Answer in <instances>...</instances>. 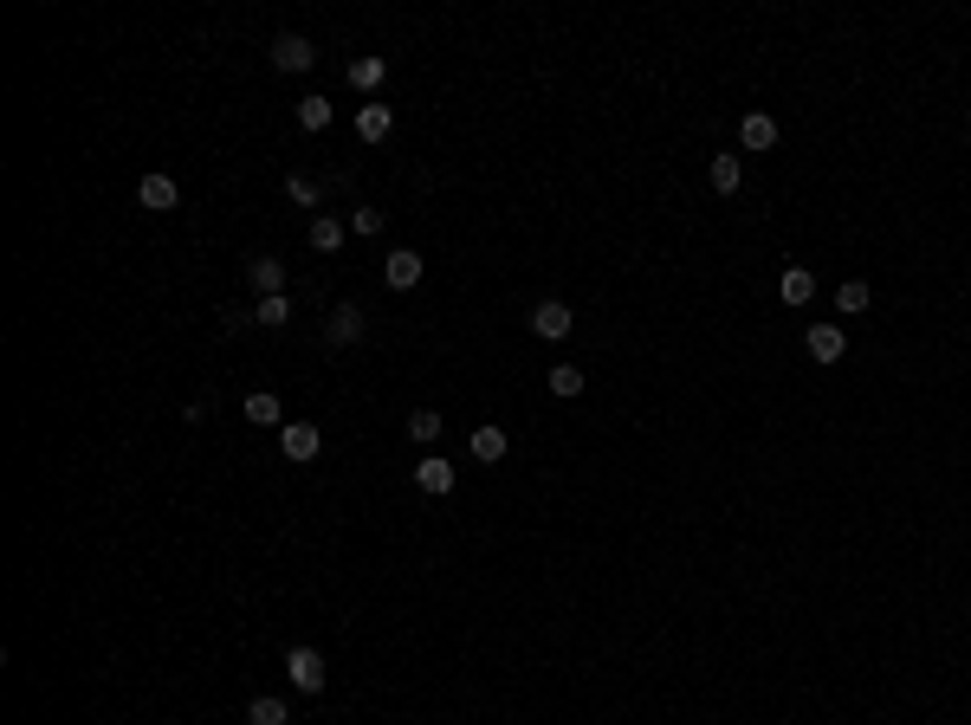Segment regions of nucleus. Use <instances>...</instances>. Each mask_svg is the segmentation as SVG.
<instances>
[{
    "mask_svg": "<svg viewBox=\"0 0 971 725\" xmlns=\"http://www.w3.org/2000/svg\"><path fill=\"white\" fill-rule=\"evenodd\" d=\"M246 279H253V292H259V298H279V292H285V259L259 253L253 266H246Z\"/></svg>",
    "mask_w": 971,
    "mask_h": 725,
    "instance_id": "1a4fd4ad",
    "label": "nucleus"
},
{
    "mask_svg": "<svg viewBox=\"0 0 971 725\" xmlns=\"http://www.w3.org/2000/svg\"><path fill=\"white\" fill-rule=\"evenodd\" d=\"M570 324H577V318H570V305H564V298H544V305H531V331H538L544 344H564V337H570Z\"/></svg>",
    "mask_w": 971,
    "mask_h": 725,
    "instance_id": "f03ea898",
    "label": "nucleus"
},
{
    "mask_svg": "<svg viewBox=\"0 0 971 725\" xmlns=\"http://www.w3.org/2000/svg\"><path fill=\"white\" fill-rule=\"evenodd\" d=\"M544 382H551V395H557V402L583 395V369H577V363H551V376H544Z\"/></svg>",
    "mask_w": 971,
    "mask_h": 725,
    "instance_id": "412c9836",
    "label": "nucleus"
},
{
    "mask_svg": "<svg viewBox=\"0 0 971 725\" xmlns=\"http://www.w3.org/2000/svg\"><path fill=\"white\" fill-rule=\"evenodd\" d=\"M738 182H745L738 156H713V195H738Z\"/></svg>",
    "mask_w": 971,
    "mask_h": 725,
    "instance_id": "4be33fe9",
    "label": "nucleus"
},
{
    "mask_svg": "<svg viewBox=\"0 0 971 725\" xmlns=\"http://www.w3.org/2000/svg\"><path fill=\"white\" fill-rule=\"evenodd\" d=\"M285 195H292L298 208H318V182H311V175H292V182H285Z\"/></svg>",
    "mask_w": 971,
    "mask_h": 725,
    "instance_id": "393cba45",
    "label": "nucleus"
},
{
    "mask_svg": "<svg viewBox=\"0 0 971 725\" xmlns=\"http://www.w3.org/2000/svg\"><path fill=\"white\" fill-rule=\"evenodd\" d=\"M272 65H279V72H311V65H318V46H311L305 33H279L272 39Z\"/></svg>",
    "mask_w": 971,
    "mask_h": 725,
    "instance_id": "7ed1b4c3",
    "label": "nucleus"
},
{
    "mask_svg": "<svg viewBox=\"0 0 971 725\" xmlns=\"http://www.w3.org/2000/svg\"><path fill=\"white\" fill-rule=\"evenodd\" d=\"M382 285H389V292H415V285H421V253H408V246L389 253V259H382Z\"/></svg>",
    "mask_w": 971,
    "mask_h": 725,
    "instance_id": "423d86ee",
    "label": "nucleus"
},
{
    "mask_svg": "<svg viewBox=\"0 0 971 725\" xmlns=\"http://www.w3.org/2000/svg\"><path fill=\"white\" fill-rule=\"evenodd\" d=\"M777 298H784V305H810V298H816V272L810 266H790L784 279H777Z\"/></svg>",
    "mask_w": 971,
    "mask_h": 725,
    "instance_id": "9b49d317",
    "label": "nucleus"
},
{
    "mask_svg": "<svg viewBox=\"0 0 971 725\" xmlns=\"http://www.w3.org/2000/svg\"><path fill=\"white\" fill-rule=\"evenodd\" d=\"M803 350H810L816 363H842L849 337H842V324H810V331H803Z\"/></svg>",
    "mask_w": 971,
    "mask_h": 725,
    "instance_id": "39448f33",
    "label": "nucleus"
},
{
    "mask_svg": "<svg viewBox=\"0 0 971 725\" xmlns=\"http://www.w3.org/2000/svg\"><path fill=\"white\" fill-rule=\"evenodd\" d=\"M836 311H849V318H855V311H868V285H861V279H849V285L836 292Z\"/></svg>",
    "mask_w": 971,
    "mask_h": 725,
    "instance_id": "b1692460",
    "label": "nucleus"
},
{
    "mask_svg": "<svg viewBox=\"0 0 971 725\" xmlns=\"http://www.w3.org/2000/svg\"><path fill=\"white\" fill-rule=\"evenodd\" d=\"M136 201H143L149 214H169L175 201H182V188H175V175H143V182H136Z\"/></svg>",
    "mask_w": 971,
    "mask_h": 725,
    "instance_id": "0eeeda50",
    "label": "nucleus"
},
{
    "mask_svg": "<svg viewBox=\"0 0 971 725\" xmlns=\"http://www.w3.org/2000/svg\"><path fill=\"white\" fill-rule=\"evenodd\" d=\"M415 486H421V492H434V499H447V492H454V460H441V454H421Z\"/></svg>",
    "mask_w": 971,
    "mask_h": 725,
    "instance_id": "6e6552de",
    "label": "nucleus"
},
{
    "mask_svg": "<svg viewBox=\"0 0 971 725\" xmlns=\"http://www.w3.org/2000/svg\"><path fill=\"white\" fill-rule=\"evenodd\" d=\"M246 725H292V706H285L279 693H259V700L246 706Z\"/></svg>",
    "mask_w": 971,
    "mask_h": 725,
    "instance_id": "4468645a",
    "label": "nucleus"
},
{
    "mask_svg": "<svg viewBox=\"0 0 971 725\" xmlns=\"http://www.w3.org/2000/svg\"><path fill=\"white\" fill-rule=\"evenodd\" d=\"M382 78H389V65H382L376 52H363V59H350V91H376Z\"/></svg>",
    "mask_w": 971,
    "mask_h": 725,
    "instance_id": "dca6fc26",
    "label": "nucleus"
},
{
    "mask_svg": "<svg viewBox=\"0 0 971 725\" xmlns=\"http://www.w3.org/2000/svg\"><path fill=\"white\" fill-rule=\"evenodd\" d=\"M473 460H486V467H492V460H505V428H492V421H486V428H473Z\"/></svg>",
    "mask_w": 971,
    "mask_h": 725,
    "instance_id": "a211bd4d",
    "label": "nucleus"
},
{
    "mask_svg": "<svg viewBox=\"0 0 971 725\" xmlns=\"http://www.w3.org/2000/svg\"><path fill=\"white\" fill-rule=\"evenodd\" d=\"M337 246H344V221H337V214H318V221H311V253H337Z\"/></svg>",
    "mask_w": 971,
    "mask_h": 725,
    "instance_id": "aec40b11",
    "label": "nucleus"
},
{
    "mask_svg": "<svg viewBox=\"0 0 971 725\" xmlns=\"http://www.w3.org/2000/svg\"><path fill=\"white\" fill-rule=\"evenodd\" d=\"M279 447H285V460H298V467H305V460L324 454V434L311 428V421H285V428H279Z\"/></svg>",
    "mask_w": 971,
    "mask_h": 725,
    "instance_id": "20e7f679",
    "label": "nucleus"
},
{
    "mask_svg": "<svg viewBox=\"0 0 971 725\" xmlns=\"http://www.w3.org/2000/svg\"><path fill=\"white\" fill-rule=\"evenodd\" d=\"M389 130H395V111H389V104H363V111H357V136H363V143H382Z\"/></svg>",
    "mask_w": 971,
    "mask_h": 725,
    "instance_id": "ddd939ff",
    "label": "nucleus"
},
{
    "mask_svg": "<svg viewBox=\"0 0 971 725\" xmlns=\"http://www.w3.org/2000/svg\"><path fill=\"white\" fill-rule=\"evenodd\" d=\"M253 324H266V331H285V324H292V298H259L253 305Z\"/></svg>",
    "mask_w": 971,
    "mask_h": 725,
    "instance_id": "6ab92c4d",
    "label": "nucleus"
},
{
    "mask_svg": "<svg viewBox=\"0 0 971 725\" xmlns=\"http://www.w3.org/2000/svg\"><path fill=\"white\" fill-rule=\"evenodd\" d=\"M285 680H292L298 693H324V654L318 648H285Z\"/></svg>",
    "mask_w": 971,
    "mask_h": 725,
    "instance_id": "f257e3e1",
    "label": "nucleus"
},
{
    "mask_svg": "<svg viewBox=\"0 0 971 725\" xmlns=\"http://www.w3.org/2000/svg\"><path fill=\"white\" fill-rule=\"evenodd\" d=\"M408 434H415L421 447H428V441H441V415H434V408H415V415H408Z\"/></svg>",
    "mask_w": 971,
    "mask_h": 725,
    "instance_id": "5701e85b",
    "label": "nucleus"
},
{
    "mask_svg": "<svg viewBox=\"0 0 971 725\" xmlns=\"http://www.w3.org/2000/svg\"><path fill=\"white\" fill-rule=\"evenodd\" d=\"M350 227H357V234H382V208H357V214H350Z\"/></svg>",
    "mask_w": 971,
    "mask_h": 725,
    "instance_id": "a878e982",
    "label": "nucleus"
},
{
    "mask_svg": "<svg viewBox=\"0 0 971 725\" xmlns=\"http://www.w3.org/2000/svg\"><path fill=\"white\" fill-rule=\"evenodd\" d=\"M738 143H745V149H777V117L745 111V117H738Z\"/></svg>",
    "mask_w": 971,
    "mask_h": 725,
    "instance_id": "9d476101",
    "label": "nucleus"
},
{
    "mask_svg": "<svg viewBox=\"0 0 971 725\" xmlns=\"http://www.w3.org/2000/svg\"><path fill=\"white\" fill-rule=\"evenodd\" d=\"M298 130H331V98H318V91H311V98H298Z\"/></svg>",
    "mask_w": 971,
    "mask_h": 725,
    "instance_id": "f3484780",
    "label": "nucleus"
},
{
    "mask_svg": "<svg viewBox=\"0 0 971 725\" xmlns=\"http://www.w3.org/2000/svg\"><path fill=\"white\" fill-rule=\"evenodd\" d=\"M246 421H253V428H279V421H285V408H279V395H266V389H253V395H246Z\"/></svg>",
    "mask_w": 971,
    "mask_h": 725,
    "instance_id": "2eb2a0df",
    "label": "nucleus"
},
{
    "mask_svg": "<svg viewBox=\"0 0 971 725\" xmlns=\"http://www.w3.org/2000/svg\"><path fill=\"white\" fill-rule=\"evenodd\" d=\"M324 337H331V344H357V337H363V311L357 305H337L331 318H324Z\"/></svg>",
    "mask_w": 971,
    "mask_h": 725,
    "instance_id": "f8f14e48",
    "label": "nucleus"
}]
</instances>
